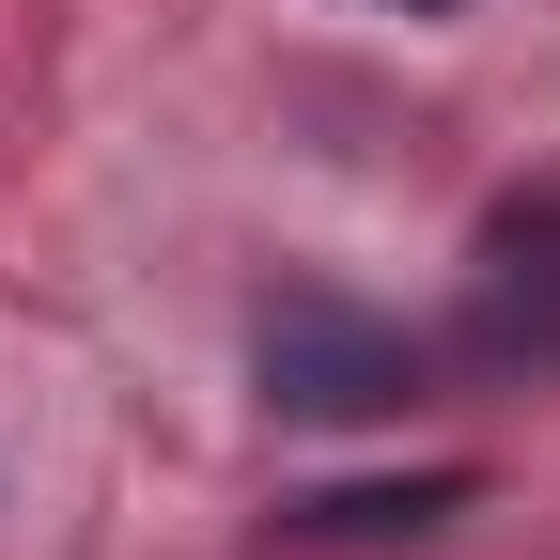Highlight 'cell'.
<instances>
[{
	"label": "cell",
	"instance_id": "1",
	"mask_svg": "<svg viewBox=\"0 0 560 560\" xmlns=\"http://www.w3.org/2000/svg\"><path fill=\"white\" fill-rule=\"evenodd\" d=\"M249 374H265L280 420L359 436V420L436 405V342H420L405 312H359V296H327V280H296V296H265V312H249Z\"/></svg>",
	"mask_w": 560,
	"mask_h": 560
},
{
	"label": "cell",
	"instance_id": "3",
	"mask_svg": "<svg viewBox=\"0 0 560 560\" xmlns=\"http://www.w3.org/2000/svg\"><path fill=\"white\" fill-rule=\"evenodd\" d=\"M482 482L467 467H405V482H327V499H280V545H389V529H436L467 514Z\"/></svg>",
	"mask_w": 560,
	"mask_h": 560
},
{
	"label": "cell",
	"instance_id": "2",
	"mask_svg": "<svg viewBox=\"0 0 560 560\" xmlns=\"http://www.w3.org/2000/svg\"><path fill=\"white\" fill-rule=\"evenodd\" d=\"M452 359H482L499 389H545V374H560V187H514L499 219H482Z\"/></svg>",
	"mask_w": 560,
	"mask_h": 560
},
{
	"label": "cell",
	"instance_id": "4",
	"mask_svg": "<svg viewBox=\"0 0 560 560\" xmlns=\"http://www.w3.org/2000/svg\"><path fill=\"white\" fill-rule=\"evenodd\" d=\"M389 16H452V0H389Z\"/></svg>",
	"mask_w": 560,
	"mask_h": 560
}]
</instances>
